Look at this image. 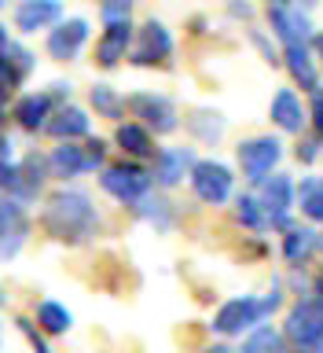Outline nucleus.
Here are the masks:
<instances>
[{
    "label": "nucleus",
    "mask_w": 323,
    "mask_h": 353,
    "mask_svg": "<svg viewBox=\"0 0 323 353\" xmlns=\"http://www.w3.org/2000/svg\"><path fill=\"white\" fill-rule=\"evenodd\" d=\"M269 4H272V8H283V4H291V0H269Z\"/></svg>",
    "instance_id": "a18cd8bd"
},
{
    "label": "nucleus",
    "mask_w": 323,
    "mask_h": 353,
    "mask_svg": "<svg viewBox=\"0 0 323 353\" xmlns=\"http://www.w3.org/2000/svg\"><path fill=\"white\" fill-rule=\"evenodd\" d=\"M4 55H8V63L15 66V70H19V77H26V74L33 70V55H30L26 48H19V44H11V41H8Z\"/></svg>",
    "instance_id": "473e14b6"
},
{
    "label": "nucleus",
    "mask_w": 323,
    "mask_h": 353,
    "mask_svg": "<svg viewBox=\"0 0 323 353\" xmlns=\"http://www.w3.org/2000/svg\"><path fill=\"white\" fill-rule=\"evenodd\" d=\"M283 335L294 339L298 346H313V342L323 339V302L320 298H305V302H298L291 309Z\"/></svg>",
    "instance_id": "20e7f679"
},
{
    "label": "nucleus",
    "mask_w": 323,
    "mask_h": 353,
    "mask_svg": "<svg viewBox=\"0 0 323 353\" xmlns=\"http://www.w3.org/2000/svg\"><path fill=\"white\" fill-rule=\"evenodd\" d=\"M0 302H4V294H0Z\"/></svg>",
    "instance_id": "3c124183"
},
{
    "label": "nucleus",
    "mask_w": 323,
    "mask_h": 353,
    "mask_svg": "<svg viewBox=\"0 0 323 353\" xmlns=\"http://www.w3.org/2000/svg\"><path fill=\"white\" fill-rule=\"evenodd\" d=\"M316 148H320L316 140H305L302 148H298V159H302V162H313V159H316Z\"/></svg>",
    "instance_id": "ea45409f"
},
{
    "label": "nucleus",
    "mask_w": 323,
    "mask_h": 353,
    "mask_svg": "<svg viewBox=\"0 0 323 353\" xmlns=\"http://www.w3.org/2000/svg\"><path fill=\"white\" fill-rule=\"evenodd\" d=\"M261 320H264L261 302H258V298H250V294H242V298H231V302H225L217 309L213 331H220V335H242L247 327L261 324Z\"/></svg>",
    "instance_id": "0eeeda50"
},
{
    "label": "nucleus",
    "mask_w": 323,
    "mask_h": 353,
    "mask_svg": "<svg viewBox=\"0 0 323 353\" xmlns=\"http://www.w3.org/2000/svg\"><path fill=\"white\" fill-rule=\"evenodd\" d=\"M11 154V140L4 137V129H0V159H8Z\"/></svg>",
    "instance_id": "79ce46f5"
},
{
    "label": "nucleus",
    "mask_w": 323,
    "mask_h": 353,
    "mask_svg": "<svg viewBox=\"0 0 323 353\" xmlns=\"http://www.w3.org/2000/svg\"><path fill=\"white\" fill-rule=\"evenodd\" d=\"M313 52H316V59H323V33H316V37H313Z\"/></svg>",
    "instance_id": "37998d69"
},
{
    "label": "nucleus",
    "mask_w": 323,
    "mask_h": 353,
    "mask_svg": "<svg viewBox=\"0 0 323 353\" xmlns=\"http://www.w3.org/2000/svg\"><path fill=\"white\" fill-rule=\"evenodd\" d=\"M107 195H114L118 203H140L143 195L151 192V173L140 170L132 162H118V165H107L103 176H99Z\"/></svg>",
    "instance_id": "f03ea898"
},
{
    "label": "nucleus",
    "mask_w": 323,
    "mask_h": 353,
    "mask_svg": "<svg viewBox=\"0 0 323 353\" xmlns=\"http://www.w3.org/2000/svg\"><path fill=\"white\" fill-rule=\"evenodd\" d=\"M44 173H48V162L37 159V154H26L22 165H15V188H11V195L15 199H33L44 188Z\"/></svg>",
    "instance_id": "2eb2a0df"
},
{
    "label": "nucleus",
    "mask_w": 323,
    "mask_h": 353,
    "mask_svg": "<svg viewBox=\"0 0 323 353\" xmlns=\"http://www.w3.org/2000/svg\"><path fill=\"white\" fill-rule=\"evenodd\" d=\"M316 291H320V302H323V276H320V280H316Z\"/></svg>",
    "instance_id": "49530a36"
},
{
    "label": "nucleus",
    "mask_w": 323,
    "mask_h": 353,
    "mask_svg": "<svg viewBox=\"0 0 323 353\" xmlns=\"http://www.w3.org/2000/svg\"><path fill=\"white\" fill-rule=\"evenodd\" d=\"M37 327L48 331V335H66L74 327V313L59 302H41L37 305Z\"/></svg>",
    "instance_id": "4be33fe9"
},
{
    "label": "nucleus",
    "mask_w": 323,
    "mask_h": 353,
    "mask_svg": "<svg viewBox=\"0 0 323 353\" xmlns=\"http://www.w3.org/2000/svg\"><path fill=\"white\" fill-rule=\"evenodd\" d=\"M88 99H92V107L107 118H121V110H125V99H121L110 85H96L92 92H88Z\"/></svg>",
    "instance_id": "bb28decb"
},
{
    "label": "nucleus",
    "mask_w": 323,
    "mask_h": 353,
    "mask_svg": "<svg viewBox=\"0 0 323 353\" xmlns=\"http://www.w3.org/2000/svg\"><path fill=\"white\" fill-rule=\"evenodd\" d=\"M187 125H191V132H195L198 140L213 143L220 132H225V118H220L217 110H198L195 118H187Z\"/></svg>",
    "instance_id": "393cba45"
},
{
    "label": "nucleus",
    "mask_w": 323,
    "mask_h": 353,
    "mask_svg": "<svg viewBox=\"0 0 323 353\" xmlns=\"http://www.w3.org/2000/svg\"><path fill=\"white\" fill-rule=\"evenodd\" d=\"M48 170H52V176H63V181H70V176H81V173H88L92 165H88V154H85V148H74L70 140H63L59 148L52 151Z\"/></svg>",
    "instance_id": "dca6fc26"
},
{
    "label": "nucleus",
    "mask_w": 323,
    "mask_h": 353,
    "mask_svg": "<svg viewBox=\"0 0 323 353\" xmlns=\"http://www.w3.org/2000/svg\"><path fill=\"white\" fill-rule=\"evenodd\" d=\"M15 324H19V331H22V335H26V339H30V346L37 350V353H52V346H48V342H44V339H41V331L33 327V320H26V316H19Z\"/></svg>",
    "instance_id": "72a5a7b5"
},
{
    "label": "nucleus",
    "mask_w": 323,
    "mask_h": 353,
    "mask_svg": "<svg viewBox=\"0 0 323 353\" xmlns=\"http://www.w3.org/2000/svg\"><path fill=\"white\" fill-rule=\"evenodd\" d=\"M0 8H4V0H0Z\"/></svg>",
    "instance_id": "603ef678"
},
{
    "label": "nucleus",
    "mask_w": 323,
    "mask_h": 353,
    "mask_svg": "<svg viewBox=\"0 0 323 353\" xmlns=\"http://www.w3.org/2000/svg\"><path fill=\"white\" fill-rule=\"evenodd\" d=\"M206 353H228V350H220V346H217V350H206Z\"/></svg>",
    "instance_id": "de8ad7c7"
},
{
    "label": "nucleus",
    "mask_w": 323,
    "mask_h": 353,
    "mask_svg": "<svg viewBox=\"0 0 323 353\" xmlns=\"http://www.w3.org/2000/svg\"><path fill=\"white\" fill-rule=\"evenodd\" d=\"M52 96H55V99H63V96L70 99V81H55V85H52Z\"/></svg>",
    "instance_id": "a19ab883"
},
{
    "label": "nucleus",
    "mask_w": 323,
    "mask_h": 353,
    "mask_svg": "<svg viewBox=\"0 0 323 353\" xmlns=\"http://www.w3.org/2000/svg\"><path fill=\"white\" fill-rule=\"evenodd\" d=\"M298 353H309V350H298Z\"/></svg>",
    "instance_id": "8fccbe9b"
},
{
    "label": "nucleus",
    "mask_w": 323,
    "mask_h": 353,
    "mask_svg": "<svg viewBox=\"0 0 323 353\" xmlns=\"http://www.w3.org/2000/svg\"><path fill=\"white\" fill-rule=\"evenodd\" d=\"M261 206H264V217H269L275 228H286V210L294 206V184H291V176H286V173L264 176Z\"/></svg>",
    "instance_id": "9d476101"
},
{
    "label": "nucleus",
    "mask_w": 323,
    "mask_h": 353,
    "mask_svg": "<svg viewBox=\"0 0 323 353\" xmlns=\"http://www.w3.org/2000/svg\"><path fill=\"white\" fill-rule=\"evenodd\" d=\"M19 81H22V77H19V70L8 63V55L0 52V107H4L8 99H11V92L19 88Z\"/></svg>",
    "instance_id": "2f4dec72"
},
{
    "label": "nucleus",
    "mask_w": 323,
    "mask_h": 353,
    "mask_svg": "<svg viewBox=\"0 0 323 353\" xmlns=\"http://www.w3.org/2000/svg\"><path fill=\"white\" fill-rule=\"evenodd\" d=\"M129 15H132V0H103V8H99V19H103V26L129 22Z\"/></svg>",
    "instance_id": "7c9ffc66"
},
{
    "label": "nucleus",
    "mask_w": 323,
    "mask_h": 353,
    "mask_svg": "<svg viewBox=\"0 0 323 353\" xmlns=\"http://www.w3.org/2000/svg\"><path fill=\"white\" fill-rule=\"evenodd\" d=\"M114 140H118V148L132 154V159H151L154 154V140H151V132L136 125V121H125V125H118L114 132Z\"/></svg>",
    "instance_id": "412c9836"
},
{
    "label": "nucleus",
    "mask_w": 323,
    "mask_h": 353,
    "mask_svg": "<svg viewBox=\"0 0 323 353\" xmlns=\"http://www.w3.org/2000/svg\"><path fill=\"white\" fill-rule=\"evenodd\" d=\"M280 154H283V143L275 137H258V140L239 143L242 176H247V181H264V176L272 173V165L280 162Z\"/></svg>",
    "instance_id": "7ed1b4c3"
},
{
    "label": "nucleus",
    "mask_w": 323,
    "mask_h": 353,
    "mask_svg": "<svg viewBox=\"0 0 323 353\" xmlns=\"http://www.w3.org/2000/svg\"><path fill=\"white\" fill-rule=\"evenodd\" d=\"M195 165V151L191 148H169L158 154V162H154V181L162 188H173L184 181V173H191Z\"/></svg>",
    "instance_id": "4468645a"
},
{
    "label": "nucleus",
    "mask_w": 323,
    "mask_h": 353,
    "mask_svg": "<svg viewBox=\"0 0 323 353\" xmlns=\"http://www.w3.org/2000/svg\"><path fill=\"white\" fill-rule=\"evenodd\" d=\"M313 247H316V232L313 228H294L291 236L283 239V258L291 265H298V261H305L309 254H313Z\"/></svg>",
    "instance_id": "b1692460"
},
{
    "label": "nucleus",
    "mask_w": 323,
    "mask_h": 353,
    "mask_svg": "<svg viewBox=\"0 0 323 353\" xmlns=\"http://www.w3.org/2000/svg\"><path fill=\"white\" fill-rule=\"evenodd\" d=\"M140 217L147 221V225L162 228V232L173 225V210H169V203H165V199H151V195L140 199Z\"/></svg>",
    "instance_id": "a878e982"
},
{
    "label": "nucleus",
    "mask_w": 323,
    "mask_h": 353,
    "mask_svg": "<svg viewBox=\"0 0 323 353\" xmlns=\"http://www.w3.org/2000/svg\"><path fill=\"white\" fill-rule=\"evenodd\" d=\"M302 210L313 221H323V181H305L302 184Z\"/></svg>",
    "instance_id": "cd10ccee"
},
{
    "label": "nucleus",
    "mask_w": 323,
    "mask_h": 353,
    "mask_svg": "<svg viewBox=\"0 0 323 353\" xmlns=\"http://www.w3.org/2000/svg\"><path fill=\"white\" fill-rule=\"evenodd\" d=\"M63 19V4L59 0H22L15 8V30L19 33H37L48 30Z\"/></svg>",
    "instance_id": "9b49d317"
},
{
    "label": "nucleus",
    "mask_w": 323,
    "mask_h": 353,
    "mask_svg": "<svg viewBox=\"0 0 323 353\" xmlns=\"http://www.w3.org/2000/svg\"><path fill=\"white\" fill-rule=\"evenodd\" d=\"M132 48V26L129 22H118V26H107V33L96 41V63L103 70H114V66L129 55Z\"/></svg>",
    "instance_id": "f8f14e48"
},
{
    "label": "nucleus",
    "mask_w": 323,
    "mask_h": 353,
    "mask_svg": "<svg viewBox=\"0 0 323 353\" xmlns=\"http://www.w3.org/2000/svg\"><path fill=\"white\" fill-rule=\"evenodd\" d=\"M239 210H236V214H239V221H242V225H250V228H264V225H269V217H264V210H261V203H258V199H250V195H239V203H236Z\"/></svg>",
    "instance_id": "c85d7f7f"
},
{
    "label": "nucleus",
    "mask_w": 323,
    "mask_h": 353,
    "mask_svg": "<svg viewBox=\"0 0 323 353\" xmlns=\"http://www.w3.org/2000/svg\"><path fill=\"white\" fill-rule=\"evenodd\" d=\"M41 221L48 228V236L59 243H81L88 236H96V228H99V214H96L92 199L85 192H77V188H63V192L48 195Z\"/></svg>",
    "instance_id": "f257e3e1"
},
{
    "label": "nucleus",
    "mask_w": 323,
    "mask_h": 353,
    "mask_svg": "<svg viewBox=\"0 0 323 353\" xmlns=\"http://www.w3.org/2000/svg\"><path fill=\"white\" fill-rule=\"evenodd\" d=\"M173 55V37L162 22H143L140 26V41L132 48V63L136 66H154V63H165Z\"/></svg>",
    "instance_id": "6e6552de"
},
{
    "label": "nucleus",
    "mask_w": 323,
    "mask_h": 353,
    "mask_svg": "<svg viewBox=\"0 0 323 353\" xmlns=\"http://www.w3.org/2000/svg\"><path fill=\"white\" fill-rule=\"evenodd\" d=\"M242 353H283V335L272 324H253V331L242 342Z\"/></svg>",
    "instance_id": "5701e85b"
},
{
    "label": "nucleus",
    "mask_w": 323,
    "mask_h": 353,
    "mask_svg": "<svg viewBox=\"0 0 323 353\" xmlns=\"http://www.w3.org/2000/svg\"><path fill=\"white\" fill-rule=\"evenodd\" d=\"M44 129H48L55 140H77V137H88V114H85L81 107H59L48 121H44Z\"/></svg>",
    "instance_id": "a211bd4d"
},
{
    "label": "nucleus",
    "mask_w": 323,
    "mask_h": 353,
    "mask_svg": "<svg viewBox=\"0 0 323 353\" xmlns=\"http://www.w3.org/2000/svg\"><path fill=\"white\" fill-rule=\"evenodd\" d=\"M125 107L132 110L136 118H143V129H154V132H173L180 121H176V107L169 103L165 96H154V92H136L125 99Z\"/></svg>",
    "instance_id": "39448f33"
},
{
    "label": "nucleus",
    "mask_w": 323,
    "mask_h": 353,
    "mask_svg": "<svg viewBox=\"0 0 323 353\" xmlns=\"http://www.w3.org/2000/svg\"><path fill=\"white\" fill-rule=\"evenodd\" d=\"M269 22H272V33L283 41V48L286 44H305L309 41V19L302 15V11H294L291 4H283V8H272L269 4Z\"/></svg>",
    "instance_id": "ddd939ff"
},
{
    "label": "nucleus",
    "mask_w": 323,
    "mask_h": 353,
    "mask_svg": "<svg viewBox=\"0 0 323 353\" xmlns=\"http://www.w3.org/2000/svg\"><path fill=\"white\" fill-rule=\"evenodd\" d=\"M15 228H30L26 225V214H22L19 203L0 199V236H4V232H15Z\"/></svg>",
    "instance_id": "c756f323"
},
{
    "label": "nucleus",
    "mask_w": 323,
    "mask_h": 353,
    "mask_svg": "<svg viewBox=\"0 0 323 353\" xmlns=\"http://www.w3.org/2000/svg\"><path fill=\"white\" fill-rule=\"evenodd\" d=\"M11 188H15V165L0 159V192H11Z\"/></svg>",
    "instance_id": "e433bc0d"
},
{
    "label": "nucleus",
    "mask_w": 323,
    "mask_h": 353,
    "mask_svg": "<svg viewBox=\"0 0 323 353\" xmlns=\"http://www.w3.org/2000/svg\"><path fill=\"white\" fill-rule=\"evenodd\" d=\"M85 41H88V22L85 19H66L48 33V55L59 59V63H70V59L81 55Z\"/></svg>",
    "instance_id": "1a4fd4ad"
},
{
    "label": "nucleus",
    "mask_w": 323,
    "mask_h": 353,
    "mask_svg": "<svg viewBox=\"0 0 323 353\" xmlns=\"http://www.w3.org/2000/svg\"><path fill=\"white\" fill-rule=\"evenodd\" d=\"M305 4H316V0H305Z\"/></svg>",
    "instance_id": "09e8293b"
},
{
    "label": "nucleus",
    "mask_w": 323,
    "mask_h": 353,
    "mask_svg": "<svg viewBox=\"0 0 323 353\" xmlns=\"http://www.w3.org/2000/svg\"><path fill=\"white\" fill-rule=\"evenodd\" d=\"M272 121L280 125L283 132H302L305 129V107H302V99H298L291 88H283V92H275L272 99Z\"/></svg>",
    "instance_id": "f3484780"
},
{
    "label": "nucleus",
    "mask_w": 323,
    "mask_h": 353,
    "mask_svg": "<svg viewBox=\"0 0 323 353\" xmlns=\"http://www.w3.org/2000/svg\"><path fill=\"white\" fill-rule=\"evenodd\" d=\"M85 154H88V165H92V170H96V165H103V159H107V143L103 140H88L85 143Z\"/></svg>",
    "instance_id": "f704fd0d"
},
{
    "label": "nucleus",
    "mask_w": 323,
    "mask_h": 353,
    "mask_svg": "<svg viewBox=\"0 0 323 353\" xmlns=\"http://www.w3.org/2000/svg\"><path fill=\"white\" fill-rule=\"evenodd\" d=\"M253 44H258V48L264 52V63H272V66H275V63H280V59H275V52H272V44H269V41H264V37H261V33H253Z\"/></svg>",
    "instance_id": "58836bf2"
},
{
    "label": "nucleus",
    "mask_w": 323,
    "mask_h": 353,
    "mask_svg": "<svg viewBox=\"0 0 323 353\" xmlns=\"http://www.w3.org/2000/svg\"><path fill=\"white\" fill-rule=\"evenodd\" d=\"M48 118H52V96H44V92H30V96H22L15 103V121L22 129H30V132L44 129Z\"/></svg>",
    "instance_id": "6ab92c4d"
},
{
    "label": "nucleus",
    "mask_w": 323,
    "mask_h": 353,
    "mask_svg": "<svg viewBox=\"0 0 323 353\" xmlns=\"http://www.w3.org/2000/svg\"><path fill=\"white\" fill-rule=\"evenodd\" d=\"M309 118H313L316 132L323 137V88H313V107H309Z\"/></svg>",
    "instance_id": "c9c22d12"
},
{
    "label": "nucleus",
    "mask_w": 323,
    "mask_h": 353,
    "mask_svg": "<svg viewBox=\"0 0 323 353\" xmlns=\"http://www.w3.org/2000/svg\"><path fill=\"white\" fill-rule=\"evenodd\" d=\"M320 342H323V339H320Z\"/></svg>",
    "instance_id": "864d4df0"
},
{
    "label": "nucleus",
    "mask_w": 323,
    "mask_h": 353,
    "mask_svg": "<svg viewBox=\"0 0 323 353\" xmlns=\"http://www.w3.org/2000/svg\"><path fill=\"white\" fill-rule=\"evenodd\" d=\"M191 188L202 203L220 206V203H228V195H231V170L220 162H195L191 165Z\"/></svg>",
    "instance_id": "423d86ee"
},
{
    "label": "nucleus",
    "mask_w": 323,
    "mask_h": 353,
    "mask_svg": "<svg viewBox=\"0 0 323 353\" xmlns=\"http://www.w3.org/2000/svg\"><path fill=\"white\" fill-rule=\"evenodd\" d=\"M280 302H283V291H280V287H272V291L261 298V313H264V316L275 313V309H280Z\"/></svg>",
    "instance_id": "4c0bfd02"
},
{
    "label": "nucleus",
    "mask_w": 323,
    "mask_h": 353,
    "mask_svg": "<svg viewBox=\"0 0 323 353\" xmlns=\"http://www.w3.org/2000/svg\"><path fill=\"white\" fill-rule=\"evenodd\" d=\"M283 59H286V70H291V77H294L302 88H320V74H316L313 55H309V44H286Z\"/></svg>",
    "instance_id": "aec40b11"
},
{
    "label": "nucleus",
    "mask_w": 323,
    "mask_h": 353,
    "mask_svg": "<svg viewBox=\"0 0 323 353\" xmlns=\"http://www.w3.org/2000/svg\"><path fill=\"white\" fill-rule=\"evenodd\" d=\"M8 41H11V37H8V26H0V52L8 48Z\"/></svg>",
    "instance_id": "c03bdc74"
}]
</instances>
